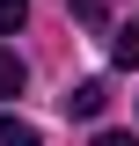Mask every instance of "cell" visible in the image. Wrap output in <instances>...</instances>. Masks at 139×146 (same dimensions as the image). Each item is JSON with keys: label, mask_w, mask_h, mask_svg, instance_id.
<instances>
[{"label": "cell", "mask_w": 139, "mask_h": 146, "mask_svg": "<svg viewBox=\"0 0 139 146\" xmlns=\"http://www.w3.org/2000/svg\"><path fill=\"white\" fill-rule=\"evenodd\" d=\"M103 102H110V88H103V80H81V88L66 95V110H73V117H95Z\"/></svg>", "instance_id": "6da1fadb"}, {"label": "cell", "mask_w": 139, "mask_h": 146, "mask_svg": "<svg viewBox=\"0 0 139 146\" xmlns=\"http://www.w3.org/2000/svg\"><path fill=\"white\" fill-rule=\"evenodd\" d=\"M110 51H117V66H139V15L124 22L117 36H110Z\"/></svg>", "instance_id": "7a4b0ae2"}, {"label": "cell", "mask_w": 139, "mask_h": 146, "mask_svg": "<svg viewBox=\"0 0 139 146\" xmlns=\"http://www.w3.org/2000/svg\"><path fill=\"white\" fill-rule=\"evenodd\" d=\"M22 80H29V73H22V58L0 51V102H7V95H22Z\"/></svg>", "instance_id": "3957f363"}, {"label": "cell", "mask_w": 139, "mask_h": 146, "mask_svg": "<svg viewBox=\"0 0 139 146\" xmlns=\"http://www.w3.org/2000/svg\"><path fill=\"white\" fill-rule=\"evenodd\" d=\"M0 146H44V139H37V124H22V117H0Z\"/></svg>", "instance_id": "277c9868"}, {"label": "cell", "mask_w": 139, "mask_h": 146, "mask_svg": "<svg viewBox=\"0 0 139 146\" xmlns=\"http://www.w3.org/2000/svg\"><path fill=\"white\" fill-rule=\"evenodd\" d=\"M22 22H29V0H0V36H15Z\"/></svg>", "instance_id": "5b68a950"}, {"label": "cell", "mask_w": 139, "mask_h": 146, "mask_svg": "<svg viewBox=\"0 0 139 146\" xmlns=\"http://www.w3.org/2000/svg\"><path fill=\"white\" fill-rule=\"evenodd\" d=\"M95 146H139V139H124V131H103V139H95Z\"/></svg>", "instance_id": "8992f818"}]
</instances>
